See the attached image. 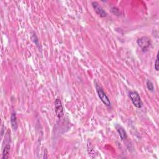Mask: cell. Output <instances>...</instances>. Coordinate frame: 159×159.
Wrapping results in <instances>:
<instances>
[{
	"label": "cell",
	"instance_id": "1",
	"mask_svg": "<svg viewBox=\"0 0 159 159\" xmlns=\"http://www.w3.org/2000/svg\"><path fill=\"white\" fill-rule=\"evenodd\" d=\"M96 89L97 93H98L99 98H100L101 101L103 102V103L104 104V105H106V106H111V104L110 98H108V96L105 93V92L103 91V88L100 86H99V85H96Z\"/></svg>",
	"mask_w": 159,
	"mask_h": 159
},
{
	"label": "cell",
	"instance_id": "2",
	"mask_svg": "<svg viewBox=\"0 0 159 159\" xmlns=\"http://www.w3.org/2000/svg\"><path fill=\"white\" fill-rule=\"evenodd\" d=\"M138 45L140 47L143 52H146L150 47L152 42L150 39L147 36H143L139 38L137 41Z\"/></svg>",
	"mask_w": 159,
	"mask_h": 159
},
{
	"label": "cell",
	"instance_id": "3",
	"mask_svg": "<svg viewBox=\"0 0 159 159\" xmlns=\"http://www.w3.org/2000/svg\"><path fill=\"white\" fill-rule=\"evenodd\" d=\"M129 96L134 106L137 108H141L142 106V101L137 92L135 91H131L129 93Z\"/></svg>",
	"mask_w": 159,
	"mask_h": 159
},
{
	"label": "cell",
	"instance_id": "4",
	"mask_svg": "<svg viewBox=\"0 0 159 159\" xmlns=\"http://www.w3.org/2000/svg\"><path fill=\"white\" fill-rule=\"evenodd\" d=\"M55 111L58 118H61L63 117L64 115V108L62 103L59 99H57L55 101Z\"/></svg>",
	"mask_w": 159,
	"mask_h": 159
},
{
	"label": "cell",
	"instance_id": "5",
	"mask_svg": "<svg viewBox=\"0 0 159 159\" xmlns=\"http://www.w3.org/2000/svg\"><path fill=\"white\" fill-rule=\"evenodd\" d=\"M92 5H93V8L95 9V11H96V13L98 15H99L101 17L104 18V17H106L107 16L106 11H104L96 2H93Z\"/></svg>",
	"mask_w": 159,
	"mask_h": 159
},
{
	"label": "cell",
	"instance_id": "6",
	"mask_svg": "<svg viewBox=\"0 0 159 159\" xmlns=\"http://www.w3.org/2000/svg\"><path fill=\"white\" fill-rule=\"evenodd\" d=\"M116 129L117 131V132L118 133L120 137L122 139V141H124L127 139V133L126 131L124 130V129L119 124H116Z\"/></svg>",
	"mask_w": 159,
	"mask_h": 159
},
{
	"label": "cell",
	"instance_id": "7",
	"mask_svg": "<svg viewBox=\"0 0 159 159\" xmlns=\"http://www.w3.org/2000/svg\"><path fill=\"white\" fill-rule=\"evenodd\" d=\"M11 127L13 129V130L16 131L18 129V122H17V118L16 114L13 113L11 116Z\"/></svg>",
	"mask_w": 159,
	"mask_h": 159
},
{
	"label": "cell",
	"instance_id": "8",
	"mask_svg": "<svg viewBox=\"0 0 159 159\" xmlns=\"http://www.w3.org/2000/svg\"><path fill=\"white\" fill-rule=\"evenodd\" d=\"M10 149L11 147L9 144H7L4 147V149L3 150V159H6L9 158V154H10Z\"/></svg>",
	"mask_w": 159,
	"mask_h": 159
},
{
	"label": "cell",
	"instance_id": "9",
	"mask_svg": "<svg viewBox=\"0 0 159 159\" xmlns=\"http://www.w3.org/2000/svg\"><path fill=\"white\" fill-rule=\"evenodd\" d=\"M146 85H147V88L148 90L150 91H154V85L153 83L149 80H147L146 82Z\"/></svg>",
	"mask_w": 159,
	"mask_h": 159
},
{
	"label": "cell",
	"instance_id": "10",
	"mask_svg": "<svg viewBox=\"0 0 159 159\" xmlns=\"http://www.w3.org/2000/svg\"><path fill=\"white\" fill-rule=\"evenodd\" d=\"M111 11L112 13L116 15V16H119V15L120 14V11L118 8V7H112L111 8Z\"/></svg>",
	"mask_w": 159,
	"mask_h": 159
},
{
	"label": "cell",
	"instance_id": "11",
	"mask_svg": "<svg viewBox=\"0 0 159 159\" xmlns=\"http://www.w3.org/2000/svg\"><path fill=\"white\" fill-rule=\"evenodd\" d=\"M32 39H33V41L35 42V44H36L37 45H38V44H39V41L37 40V37L36 36V34H33Z\"/></svg>",
	"mask_w": 159,
	"mask_h": 159
},
{
	"label": "cell",
	"instance_id": "12",
	"mask_svg": "<svg viewBox=\"0 0 159 159\" xmlns=\"http://www.w3.org/2000/svg\"><path fill=\"white\" fill-rule=\"evenodd\" d=\"M155 69L156 70V71L158 70V55L157 56V59L156 60V64H155Z\"/></svg>",
	"mask_w": 159,
	"mask_h": 159
}]
</instances>
